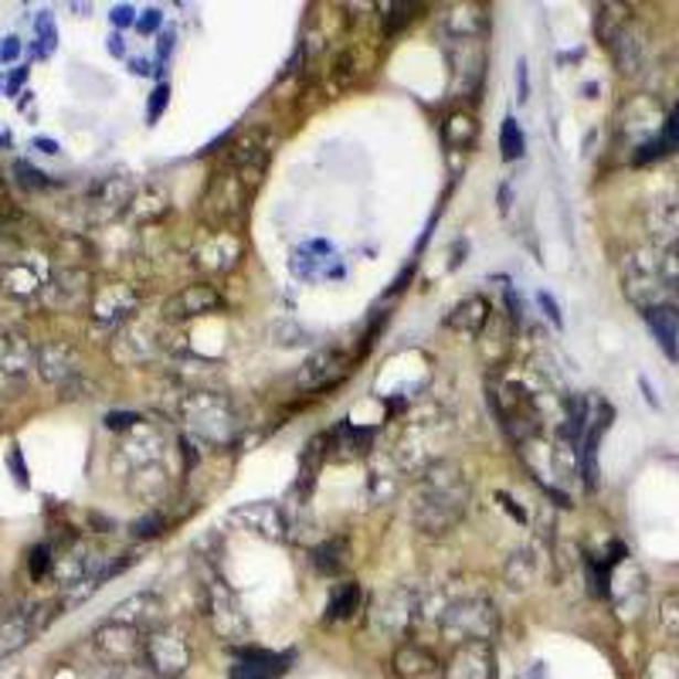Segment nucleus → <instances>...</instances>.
I'll return each mask as SVG.
<instances>
[{
	"instance_id": "1",
	"label": "nucleus",
	"mask_w": 679,
	"mask_h": 679,
	"mask_svg": "<svg viewBox=\"0 0 679 679\" xmlns=\"http://www.w3.org/2000/svg\"><path fill=\"white\" fill-rule=\"evenodd\" d=\"M469 503H473V482L466 469L456 459H435L418 479L412 520L422 533L442 537L466 520Z\"/></svg>"
},
{
	"instance_id": "2",
	"label": "nucleus",
	"mask_w": 679,
	"mask_h": 679,
	"mask_svg": "<svg viewBox=\"0 0 679 679\" xmlns=\"http://www.w3.org/2000/svg\"><path fill=\"white\" fill-rule=\"evenodd\" d=\"M180 418L204 445H229L238 432V415L232 401L218 391H194L180 404Z\"/></svg>"
},
{
	"instance_id": "3",
	"label": "nucleus",
	"mask_w": 679,
	"mask_h": 679,
	"mask_svg": "<svg viewBox=\"0 0 679 679\" xmlns=\"http://www.w3.org/2000/svg\"><path fill=\"white\" fill-rule=\"evenodd\" d=\"M442 636H448L456 646L463 643H492L500 632V612L482 595L463 598L442 612Z\"/></svg>"
},
{
	"instance_id": "4",
	"label": "nucleus",
	"mask_w": 679,
	"mask_h": 679,
	"mask_svg": "<svg viewBox=\"0 0 679 679\" xmlns=\"http://www.w3.org/2000/svg\"><path fill=\"white\" fill-rule=\"evenodd\" d=\"M272 150H276V132H272V129H265V126L242 129L238 140L229 150V160H224V167H232L248 188H258V180L268 170Z\"/></svg>"
},
{
	"instance_id": "5",
	"label": "nucleus",
	"mask_w": 679,
	"mask_h": 679,
	"mask_svg": "<svg viewBox=\"0 0 679 679\" xmlns=\"http://www.w3.org/2000/svg\"><path fill=\"white\" fill-rule=\"evenodd\" d=\"M248 194H252V188L245 184V180L232 167L214 170L211 184H208V194H204V218L211 224H218V229H224V224H232V221H238L245 214Z\"/></svg>"
},
{
	"instance_id": "6",
	"label": "nucleus",
	"mask_w": 679,
	"mask_h": 679,
	"mask_svg": "<svg viewBox=\"0 0 679 679\" xmlns=\"http://www.w3.org/2000/svg\"><path fill=\"white\" fill-rule=\"evenodd\" d=\"M204 608H208L211 628L218 632L224 643H242V639L252 636V622H248V615H245L238 595L229 587V581L214 577V581L208 584V602H204Z\"/></svg>"
},
{
	"instance_id": "7",
	"label": "nucleus",
	"mask_w": 679,
	"mask_h": 679,
	"mask_svg": "<svg viewBox=\"0 0 679 679\" xmlns=\"http://www.w3.org/2000/svg\"><path fill=\"white\" fill-rule=\"evenodd\" d=\"M144 662L153 676L177 679L191 666V646L173 628H150L144 636Z\"/></svg>"
},
{
	"instance_id": "8",
	"label": "nucleus",
	"mask_w": 679,
	"mask_h": 679,
	"mask_svg": "<svg viewBox=\"0 0 679 679\" xmlns=\"http://www.w3.org/2000/svg\"><path fill=\"white\" fill-rule=\"evenodd\" d=\"M415 618H418V592L415 587L401 584L378 598L374 625L384 632V636H404V632L415 625Z\"/></svg>"
},
{
	"instance_id": "9",
	"label": "nucleus",
	"mask_w": 679,
	"mask_h": 679,
	"mask_svg": "<svg viewBox=\"0 0 679 679\" xmlns=\"http://www.w3.org/2000/svg\"><path fill=\"white\" fill-rule=\"evenodd\" d=\"M221 306H224V296L211 283H194L163 303V320L167 323H188V320H194V316L214 312Z\"/></svg>"
},
{
	"instance_id": "10",
	"label": "nucleus",
	"mask_w": 679,
	"mask_h": 679,
	"mask_svg": "<svg viewBox=\"0 0 679 679\" xmlns=\"http://www.w3.org/2000/svg\"><path fill=\"white\" fill-rule=\"evenodd\" d=\"M232 523H238L242 530H248V533H255V537H262V540H268V543H283V540L289 537V533H286L289 523H286L283 507L268 503V500L235 507V510H232Z\"/></svg>"
},
{
	"instance_id": "11",
	"label": "nucleus",
	"mask_w": 679,
	"mask_h": 679,
	"mask_svg": "<svg viewBox=\"0 0 679 679\" xmlns=\"http://www.w3.org/2000/svg\"><path fill=\"white\" fill-rule=\"evenodd\" d=\"M144 628L126 625V622H106L96 632V649L113 659V662H136L144 659Z\"/></svg>"
},
{
	"instance_id": "12",
	"label": "nucleus",
	"mask_w": 679,
	"mask_h": 679,
	"mask_svg": "<svg viewBox=\"0 0 679 679\" xmlns=\"http://www.w3.org/2000/svg\"><path fill=\"white\" fill-rule=\"evenodd\" d=\"M445 679H496L492 643H463L445 662Z\"/></svg>"
},
{
	"instance_id": "13",
	"label": "nucleus",
	"mask_w": 679,
	"mask_h": 679,
	"mask_svg": "<svg viewBox=\"0 0 679 679\" xmlns=\"http://www.w3.org/2000/svg\"><path fill=\"white\" fill-rule=\"evenodd\" d=\"M347 371H350L347 357L340 350H320V353H312L303 364V371L296 378V388L299 391H327L337 381H343Z\"/></svg>"
},
{
	"instance_id": "14",
	"label": "nucleus",
	"mask_w": 679,
	"mask_h": 679,
	"mask_svg": "<svg viewBox=\"0 0 679 679\" xmlns=\"http://www.w3.org/2000/svg\"><path fill=\"white\" fill-rule=\"evenodd\" d=\"M482 38H448V55H452V72H456V85L459 88H476L482 78V65H486V49Z\"/></svg>"
},
{
	"instance_id": "15",
	"label": "nucleus",
	"mask_w": 679,
	"mask_h": 679,
	"mask_svg": "<svg viewBox=\"0 0 679 679\" xmlns=\"http://www.w3.org/2000/svg\"><path fill=\"white\" fill-rule=\"evenodd\" d=\"M612 425V407L598 401V412L592 415V422H587L584 435H581V445H577V463H581V473H584V482L587 489H595L598 486V442L602 435L608 432Z\"/></svg>"
},
{
	"instance_id": "16",
	"label": "nucleus",
	"mask_w": 679,
	"mask_h": 679,
	"mask_svg": "<svg viewBox=\"0 0 679 679\" xmlns=\"http://www.w3.org/2000/svg\"><path fill=\"white\" fill-rule=\"evenodd\" d=\"M34 360H38L41 378L52 384H68L82 374V357L68 343H44L38 347Z\"/></svg>"
},
{
	"instance_id": "17",
	"label": "nucleus",
	"mask_w": 679,
	"mask_h": 679,
	"mask_svg": "<svg viewBox=\"0 0 679 679\" xmlns=\"http://www.w3.org/2000/svg\"><path fill=\"white\" fill-rule=\"evenodd\" d=\"M643 316L666 357L679 364V303H649L643 306Z\"/></svg>"
},
{
	"instance_id": "18",
	"label": "nucleus",
	"mask_w": 679,
	"mask_h": 679,
	"mask_svg": "<svg viewBox=\"0 0 679 679\" xmlns=\"http://www.w3.org/2000/svg\"><path fill=\"white\" fill-rule=\"evenodd\" d=\"M289 669V656L268 653V649H248L238 656V662L232 666V679H279Z\"/></svg>"
},
{
	"instance_id": "19",
	"label": "nucleus",
	"mask_w": 679,
	"mask_h": 679,
	"mask_svg": "<svg viewBox=\"0 0 679 679\" xmlns=\"http://www.w3.org/2000/svg\"><path fill=\"white\" fill-rule=\"evenodd\" d=\"M85 296H88V276L82 268H62L52 276V286H49V303L52 306L72 309V306H82Z\"/></svg>"
},
{
	"instance_id": "20",
	"label": "nucleus",
	"mask_w": 679,
	"mask_h": 679,
	"mask_svg": "<svg viewBox=\"0 0 679 679\" xmlns=\"http://www.w3.org/2000/svg\"><path fill=\"white\" fill-rule=\"evenodd\" d=\"M489 320H492V306H489L482 296H469V299H463L456 309L448 312L445 327H452V330H459V333L476 337V333H482V330L489 327Z\"/></svg>"
},
{
	"instance_id": "21",
	"label": "nucleus",
	"mask_w": 679,
	"mask_h": 679,
	"mask_svg": "<svg viewBox=\"0 0 679 679\" xmlns=\"http://www.w3.org/2000/svg\"><path fill=\"white\" fill-rule=\"evenodd\" d=\"M394 676L401 679H422V676H432L438 669V656L432 649H425L422 643H404L397 653H394Z\"/></svg>"
},
{
	"instance_id": "22",
	"label": "nucleus",
	"mask_w": 679,
	"mask_h": 679,
	"mask_svg": "<svg viewBox=\"0 0 679 679\" xmlns=\"http://www.w3.org/2000/svg\"><path fill=\"white\" fill-rule=\"evenodd\" d=\"M140 306V296H136L129 286H109L96 296V320L109 323V320H126V316Z\"/></svg>"
},
{
	"instance_id": "23",
	"label": "nucleus",
	"mask_w": 679,
	"mask_h": 679,
	"mask_svg": "<svg viewBox=\"0 0 679 679\" xmlns=\"http://www.w3.org/2000/svg\"><path fill=\"white\" fill-rule=\"evenodd\" d=\"M347 564H350V543L343 537H330V540H323L320 548L312 551V567L320 571V574H327V577L343 574Z\"/></svg>"
},
{
	"instance_id": "24",
	"label": "nucleus",
	"mask_w": 679,
	"mask_h": 679,
	"mask_svg": "<svg viewBox=\"0 0 679 679\" xmlns=\"http://www.w3.org/2000/svg\"><path fill=\"white\" fill-rule=\"evenodd\" d=\"M160 615V602L153 595H132L126 598L119 608H113V622H126V625H136V628H150Z\"/></svg>"
},
{
	"instance_id": "25",
	"label": "nucleus",
	"mask_w": 679,
	"mask_h": 679,
	"mask_svg": "<svg viewBox=\"0 0 679 679\" xmlns=\"http://www.w3.org/2000/svg\"><path fill=\"white\" fill-rule=\"evenodd\" d=\"M34 632H38V625L31 622V615H11L8 622H0V659L18 653L21 646H28Z\"/></svg>"
},
{
	"instance_id": "26",
	"label": "nucleus",
	"mask_w": 679,
	"mask_h": 679,
	"mask_svg": "<svg viewBox=\"0 0 679 679\" xmlns=\"http://www.w3.org/2000/svg\"><path fill=\"white\" fill-rule=\"evenodd\" d=\"M540 577V558H537V548H523L510 558L507 564V584L517 587V592H523V587L537 584Z\"/></svg>"
},
{
	"instance_id": "27",
	"label": "nucleus",
	"mask_w": 679,
	"mask_h": 679,
	"mask_svg": "<svg viewBox=\"0 0 679 679\" xmlns=\"http://www.w3.org/2000/svg\"><path fill=\"white\" fill-rule=\"evenodd\" d=\"M136 188H132V180L126 177H109L103 180V184L96 188V204L106 208V214H119L129 201H132Z\"/></svg>"
},
{
	"instance_id": "28",
	"label": "nucleus",
	"mask_w": 679,
	"mask_h": 679,
	"mask_svg": "<svg viewBox=\"0 0 679 679\" xmlns=\"http://www.w3.org/2000/svg\"><path fill=\"white\" fill-rule=\"evenodd\" d=\"M608 44H612V55H615V62H618L622 72H636V68H639V62H643V44H639L636 34H632V28H618Z\"/></svg>"
},
{
	"instance_id": "29",
	"label": "nucleus",
	"mask_w": 679,
	"mask_h": 679,
	"mask_svg": "<svg viewBox=\"0 0 679 679\" xmlns=\"http://www.w3.org/2000/svg\"><path fill=\"white\" fill-rule=\"evenodd\" d=\"M360 602H364V592H360V584H357V581H343V584L333 587L330 605H327V618H330V622H343V618H350V615L360 608Z\"/></svg>"
},
{
	"instance_id": "30",
	"label": "nucleus",
	"mask_w": 679,
	"mask_h": 679,
	"mask_svg": "<svg viewBox=\"0 0 679 679\" xmlns=\"http://www.w3.org/2000/svg\"><path fill=\"white\" fill-rule=\"evenodd\" d=\"M473 136H476V119L466 116V113H456L448 123H445V144L452 150H463L473 144Z\"/></svg>"
},
{
	"instance_id": "31",
	"label": "nucleus",
	"mask_w": 679,
	"mask_h": 679,
	"mask_svg": "<svg viewBox=\"0 0 679 679\" xmlns=\"http://www.w3.org/2000/svg\"><path fill=\"white\" fill-rule=\"evenodd\" d=\"M31 360V347L18 337H0V371H24Z\"/></svg>"
},
{
	"instance_id": "32",
	"label": "nucleus",
	"mask_w": 679,
	"mask_h": 679,
	"mask_svg": "<svg viewBox=\"0 0 679 679\" xmlns=\"http://www.w3.org/2000/svg\"><path fill=\"white\" fill-rule=\"evenodd\" d=\"M659 283H662V289H669L672 296H679V238L676 242H669L666 245V252H662V258H659Z\"/></svg>"
},
{
	"instance_id": "33",
	"label": "nucleus",
	"mask_w": 679,
	"mask_h": 679,
	"mask_svg": "<svg viewBox=\"0 0 679 679\" xmlns=\"http://www.w3.org/2000/svg\"><path fill=\"white\" fill-rule=\"evenodd\" d=\"M523 129L517 126V119H507L503 129H500V150H503V160H517L523 157Z\"/></svg>"
},
{
	"instance_id": "34",
	"label": "nucleus",
	"mask_w": 679,
	"mask_h": 679,
	"mask_svg": "<svg viewBox=\"0 0 679 679\" xmlns=\"http://www.w3.org/2000/svg\"><path fill=\"white\" fill-rule=\"evenodd\" d=\"M34 31H38V55H52L55 38H59L52 14H38V18H34Z\"/></svg>"
},
{
	"instance_id": "35",
	"label": "nucleus",
	"mask_w": 679,
	"mask_h": 679,
	"mask_svg": "<svg viewBox=\"0 0 679 679\" xmlns=\"http://www.w3.org/2000/svg\"><path fill=\"white\" fill-rule=\"evenodd\" d=\"M418 14V8L415 4H407V0H401V4H388V14H384V31L388 34H394V31H401L407 21H412Z\"/></svg>"
},
{
	"instance_id": "36",
	"label": "nucleus",
	"mask_w": 679,
	"mask_h": 679,
	"mask_svg": "<svg viewBox=\"0 0 679 679\" xmlns=\"http://www.w3.org/2000/svg\"><path fill=\"white\" fill-rule=\"evenodd\" d=\"M659 622H662V628L669 632V636L679 643V595H666L659 602Z\"/></svg>"
},
{
	"instance_id": "37",
	"label": "nucleus",
	"mask_w": 679,
	"mask_h": 679,
	"mask_svg": "<svg viewBox=\"0 0 679 679\" xmlns=\"http://www.w3.org/2000/svg\"><path fill=\"white\" fill-rule=\"evenodd\" d=\"M659 140H662V147L666 150H679V106L672 109V116L666 119V126H662V136H659Z\"/></svg>"
},
{
	"instance_id": "38",
	"label": "nucleus",
	"mask_w": 679,
	"mask_h": 679,
	"mask_svg": "<svg viewBox=\"0 0 679 679\" xmlns=\"http://www.w3.org/2000/svg\"><path fill=\"white\" fill-rule=\"evenodd\" d=\"M167 103H170V85L167 82H160L157 88H153V99H150V123H157L160 116H163V109H167Z\"/></svg>"
},
{
	"instance_id": "39",
	"label": "nucleus",
	"mask_w": 679,
	"mask_h": 679,
	"mask_svg": "<svg viewBox=\"0 0 679 679\" xmlns=\"http://www.w3.org/2000/svg\"><path fill=\"white\" fill-rule=\"evenodd\" d=\"M163 527H167L163 517L150 513V517H144V520H136V523H132V537H157Z\"/></svg>"
},
{
	"instance_id": "40",
	"label": "nucleus",
	"mask_w": 679,
	"mask_h": 679,
	"mask_svg": "<svg viewBox=\"0 0 679 679\" xmlns=\"http://www.w3.org/2000/svg\"><path fill=\"white\" fill-rule=\"evenodd\" d=\"M527 96H530V72H527V62L520 59V65H517V99L527 103Z\"/></svg>"
},
{
	"instance_id": "41",
	"label": "nucleus",
	"mask_w": 679,
	"mask_h": 679,
	"mask_svg": "<svg viewBox=\"0 0 679 679\" xmlns=\"http://www.w3.org/2000/svg\"><path fill=\"white\" fill-rule=\"evenodd\" d=\"M49 548H38L34 554H31V577H41L44 571H49Z\"/></svg>"
},
{
	"instance_id": "42",
	"label": "nucleus",
	"mask_w": 679,
	"mask_h": 679,
	"mask_svg": "<svg viewBox=\"0 0 679 679\" xmlns=\"http://www.w3.org/2000/svg\"><path fill=\"white\" fill-rule=\"evenodd\" d=\"M8 463H11V469H14V479H18V486H28V469H24V463H21V452H18V448H11Z\"/></svg>"
},
{
	"instance_id": "43",
	"label": "nucleus",
	"mask_w": 679,
	"mask_h": 679,
	"mask_svg": "<svg viewBox=\"0 0 679 679\" xmlns=\"http://www.w3.org/2000/svg\"><path fill=\"white\" fill-rule=\"evenodd\" d=\"M21 55V41L18 38H4V44H0V62H14Z\"/></svg>"
},
{
	"instance_id": "44",
	"label": "nucleus",
	"mask_w": 679,
	"mask_h": 679,
	"mask_svg": "<svg viewBox=\"0 0 679 679\" xmlns=\"http://www.w3.org/2000/svg\"><path fill=\"white\" fill-rule=\"evenodd\" d=\"M537 299H540V306H543V312H548V316H551V320H554V327H561L564 320H561V309H558V303H554V299H551L548 293H540Z\"/></svg>"
},
{
	"instance_id": "45",
	"label": "nucleus",
	"mask_w": 679,
	"mask_h": 679,
	"mask_svg": "<svg viewBox=\"0 0 679 679\" xmlns=\"http://www.w3.org/2000/svg\"><path fill=\"white\" fill-rule=\"evenodd\" d=\"M160 21H163V14H160L157 8H150L140 21H136V28H140V31H157V28H160Z\"/></svg>"
},
{
	"instance_id": "46",
	"label": "nucleus",
	"mask_w": 679,
	"mask_h": 679,
	"mask_svg": "<svg viewBox=\"0 0 679 679\" xmlns=\"http://www.w3.org/2000/svg\"><path fill=\"white\" fill-rule=\"evenodd\" d=\"M136 422H140V415H126V412H123V415H116V412H113V415L106 418V425H109V428H132Z\"/></svg>"
},
{
	"instance_id": "47",
	"label": "nucleus",
	"mask_w": 679,
	"mask_h": 679,
	"mask_svg": "<svg viewBox=\"0 0 679 679\" xmlns=\"http://www.w3.org/2000/svg\"><path fill=\"white\" fill-rule=\"evenodd\" d=\"M113 24H116V28H126V24H132V8H129V4H119V8H113Z\"/></svg>"
},
{
	"instance_id": "48",
	"label": "nucleus",
	"mask_w": 679,
	"mask_h": 679,
	"mask_svg": "<svg viewBox=\"0 0 679 679\" xmlns=\"http://www.w3.org/2000/svg\"><path fill=\"white\" fill-rule=\"evenodd\" d=\"M496 500H500V503H503V507H507V510H510V513H513V517H517L520 523H527V513H523V510H517V503L510 500L507 492H500V496H496Z\"/></svg>"
},
{
	"instance_id": "49",
	"label": "nucleus",
	"mask_w": 679,
	"mask_h": 679,
	"mask_svg": "<svg viewBox=\"0 0 679 679\" xmlns=\"http://www.w3.org/2000/svg\"><path fill=\"white\" fill-rule=\"evenodd\" d=\"M170 49H173V34H163V38H160V59H167Z\"/></svg>"
},
{
	"instance_id": "50",
	"label": "nucleus",
	"mask_w": 679,
	"mask_h": 679,
	"mask_svg": "<svg viewBox=\"0 0 679 679\" xmlns=\"http://www.w3.org/2000/svg\"><path fill=\"white\" fill-rule=\"evenodd\" d=\"M109 52H113V55H123V38H119V34L109 38Z\"/></svg>"
},
{
	"instance_id": "51",
	"label": "nucleus",
	"mask_w": 679,
	"mask_h": 679,
	"mask_svg": "<svg viewBox=\"0 0 679 679\" xmlns=\"http://www.w3.org/2000/svg\"><path fill=\"white\" fill-rule=\"evenodd\" d=\"M38 147H41L44 153H55V150H59V147H55L52 140H38Z\"/></svg>"
}]
</instances>
